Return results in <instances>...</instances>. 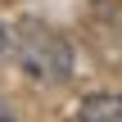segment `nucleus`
Wrapping results in <instances>:
<instances>
[{
    "label": "nucleus",
    "mask_w": 122,
    "mask_h": 122,
    "mask_svg": "<svg viewBox=\"0 0 122 122\" xmlns=\"http://www.w3.org/2000/svg\"><path fill=\"white\" fill-rule=\"evenodd\" d=\"M14 54H18L27 77H41V81L72 77V45L45 23H23L14 32Z\"/></svg>",
    "instance_id": "f257e3e1"
},
{
    "label": "nucleus",
    "mask_w": 122,
    "mask_h": 122,
    "mask_svg": "<svg viewBox=\"0 0 122 122\" xmlns=\"http://www.w3.org/2000/svg\"><path fill=\"white\" fill-rule=\"evenodd\" d=\"M81 122H122V95H86Z\"/></svg>",
    "instance_id": "f03ea898"
},
{
    "label": "nucleus",
    "mask_w": 122,
    "mask_h": 122,
    "mask_svg": "<svg viewBox=\"0 0 122 122\" xmlns=\"http://www.w3.org/2000/svg\"><path fill=\"white\" fill-rule=\"evenodd\" d=\"M5 45H9V36H5V27H0V54H5Z\"/></svg>",
    "instance_id": "7ed1b4c3"
},
{
    "label": "nucleus",
    "mask_w": 122,
    "mask_h": 122,
    "mask_svg": "<svg viewBox=\"0 0 122 122\" xmlns=\"http://www.w3.org/2000/svg\"><path fill=\"white\" fill-rule=\"evenodd\" d=\"M0 122H9V118H0Z\"/></svg>",
    "instance_id": "20e7f679"
}]
</instances>
